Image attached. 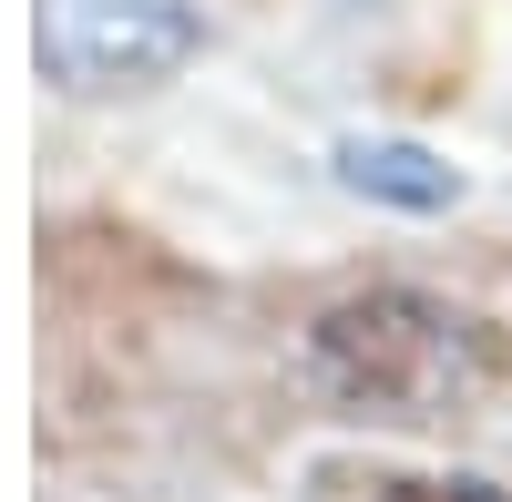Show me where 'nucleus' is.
<instances>
[{"instance_id":"nucleus-1","label":"nucleus","mask_w":512,"mask_h":502,"mask_svg":"<svg viewBox=\"0 0 512 502\" xmlns=\"http://www.w3.org/2000/svg\"><path fill=\"white\" fill-rule=\"evenodd\" d=\"M308 369H318V390L338 410H369V421H451V410L492 400L502 339H492V318L431 298V287H349L338 308H318Z\"/></svg>"},{"instance_id":"nucleus-2","label":"nucleus","mask_w":512,"mask_h":502,"mask_svg":"<svg viewBox=\"0 0 512 502\" xmlns=\"http://www.w3.org/2000/svg\"><path fill=\"white\" fill-rule=\"evenodd\" d=\"M41 82L103 103V93H154L205 52V11L195 0H41L31 21Z\"/></svg>"},{"instance_id":"nucleus-3","label":"nucleus","mask_w":512,"mask_h":502,"mask_svg":"<svg viewBox=\"0 0 512 502\" xmlns=\"http://www.w3.org/2000/svg\"><path fill=\"white\" fill-rule=\"evenodd\" d=\"M338 185L369 205H400V216H441V205H461V164H441L410 134H349L338 144Z\"/></svg>"},{"instance_id":"nucleus-4","label":"nucleus","mask_w":512,"mask_h":502,"mask_svg":"<svg viewBox=\"0 0 512 502\" xmlns=\"http://www.w3.org/2000/svg\"><path fill=\"white\" fill-rule=\"evenodd\" d=\"M379 502H512V492L472 472H410V482H379Z\"/></svg>"}]
</instances>
